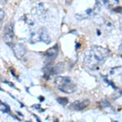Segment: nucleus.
Segmentation results:
<instances>
[{
	"label": "nucleus",
	"instance_id": "f257e3e1",
	"mask_svg": "<svg viewBox=\"0 0 122 122\" xmlns=\"http://www.w3.org/2000/svg\"><path fill=\"white\" fill-rule=\"evenodd\" d=\"M109 51L105 48L100 46H93L87 52L85 58V63L90 68H95L104 59L108 56Z\"/></svg>",
	"mask_w": 122,
	"mask_h": 122
},
{
	"label": "nucleus",
	"instance_id": "f03ea898",
	"mask_svg": "<svg viewBox=\"0 0 122 122\" xmlns=\"http://www.w3.org/2000/svg\"><path fill=\"white\" fill-rule=\"evenodd\" d=\"M56 83L59 90L67 94L72 93L76 89V85L68 76H57L56 78Z\"/></svg>",
	"mask_w": 122,
	"mask_h": 122
},
{
	"label": "nucleus",
	"instance_id": "7ed1b4c3",
	"mask_svg": "<svg viewBox=\"0 0 122 122\" xmlns=\"http://www.w3.org/2000/svg\"><path fill=\"white\" fill-rule=\"evenodd\" d=\"M14 25L12 22H9L6 25L3 29V40L7 44L10 45V42L14 38Z\"/></svg>",
	"mask_w": 122,
	"mask_h": 122
},
{
	"label": "nucleus",
	"instance_id": "20e7f679",
	"mask_svg": "<svg viewBox=\"0 0 122 122\" xmlns=\"http://www.w3.org/2000/svg\"><path fill=\"white\" fill-rule=\"evenodd\" d=\"M11 47L13 51L15 56L17 59L20 60L22 59V57L25 56L26 53V47L22 43H15V44H11Z\"/></svg>",
	"mask_w": 122,
	"mask_h": 122
},
{
	"label": "nucleus",
	"instance_id": "39448f33",
	"mask_svg": "<svg viewBox=\"0 0 122 122\" xmlns=\"http://www.w3.org/2000/svg\"><path fill=\"white\" fill-rule=\"evenodd\" d=\"M89 104H90V101L87 99L82 100V101H76L72 103L70 108L74 110V111H81V110L85 109Z\"/></svg>",
	"mask_w": 122,
	"mask_h": 122
},
{
	"label": "nucleus",
	"instance_id": "423d86ee",
	"mask_svg": "<svg viewBox=\"0 0 122 122\" xmlns=\"http://www.w3.org/2000/svg\"><path fill=\"white\" fill-rule=\"evenodd\" d=\"M38 37H39V39H40L42 42L46 43V44H49V43L51 42L50 36H49V33L46 29L43 28L39 31Z\"/></svg>",
	"mask_w": 122,
	"mask_h": 122
},
{
	"label": "nucleus",
	"instance_id": "0eeeda50",
	"mask_svg": "<svg viewBox=\"0 0 122 122\" xmlns=\"http://www.w3.org/2000/svg\"><path fill=\"white\" fill-rule=\"evenodd\" d=\"M57 55H58V45H55L54 46L48 49V50L45 52V56L48 59H51V60L56 59Z\"/></svg>",
	"mask_w": 122,
	"mask_h": 122
},
{
	"label": "nucleus",
	"instance_id": "6e6552de",
	"mask_svg": "<svg viewBox=\"0 0 122 122\" xmlns=\"http://www.w3.org/2000/svg\"><path fill=\"white\" fill-rule=\"evenodd\" d=\"M64 64L63 63H58L55 66L50 68L49 72L51 74H60L64 72Z\"/></svg>",
	"mask_w": 122,
	"mask_h": 122
},
{
	"label": "nucleus",
	"instance_id": "1a4fd4ad",
	"mask_svg": "<svg viewBox=\"0 0 122 122\" xmlns=\"http://www.w3.org/2000/svg\"><path fill=\"white\" fill-rule=\"evenodd\" d=\"M57 102H58V103H60V105L65 106L68 103V99H67V98H62V97H60V98H58V99H57Z\"/></svg>",
	"mask_w": 122,
	"mask_h": 122
},
{
	"label": "nucleus",
	"instance_id": "9d476101",
	"mask_svg": "<svg viewBox=\"0 0 122 122\" xmlns=\"http://www.w3.org/2000/svg\"><path fill=\"white\" fill-rule=\"evenodd\" d=\"M4 16H5V12H4V11H3V9L0 8V20H2L4 18Z\"/></svg>",
	"mask_w": 122,
	"mask_h": 122
},
{
	"label": "nucleus",
	"instance_id": "9b49d317",
	"mask_svg": "<svg viewBox=\"0 0 122 122\" xmlns=\"http://www.w3.org/2000/svg\"><path fill=\"white\" fill-rule=\"evenodd\" d=\"M3 82L8 84L10 86H11V87H14V85H13V83H11V82H9V81H3Z\"/></svg>",
	"mask_w": 122,
	"mask_h": 122
},
{
	"label": "nucleus",
	"instance_id": "f8f14e48",
	"mask_svg": "<svg viewBox=\"0 0 122 122\" xmlns=\"http://www.w3.org/2000/svg\"><path fill=\"white\" fill-rule=\"evenodd\" d=\"M10 71H11V73L12 74V75L14 76H15V77H16L17 76L15 75V72H14V71H13V69H11V68H10Z\"/></svg>",
	"mask_w": 122,
	"mask_h": 122
},
{
	"label": "nucleus",
	"instance_id": "ddd939ff",
	"mask_svg": "<svg viewBox=\"0 0 122 122\" xmlns=\"http://www.w3.org/2000/svg\"><path fill=\"white\" fill-rule=\"evenodd\" d=\"M33 117H34L35 118H36V120H37V121H38V122H42V121H40V120H39V117H37V116L35 115V114H33Z\"/></svg>",
	"mask_w": 122,
	"mask_h": 122
},
{
	"label": "nucleus",
	"instance_id": "4468645a",
	"mask_svg": "<svg viewBox=\"0 0 122 122\" xmlns=\"http://www.w3.org/2000/svg\"><path fill=\"white\" fill-rule=\"evenodd\" d=\"M39 99H40V101H43V100L45 99V98H43L42 96H40V97H39Z\"/></svg>",
	"mask_w": 122,
	"mask_h": 122
},
{
	"label": "nucleus",
	"instance_id": "2eb2a0df",
	"mask_svg": "<svg viewBox=\"0 0 122 122\" xmlns=\"http://www.w3.org/2000/svg\"><path fill=\"white\" fill-rule=\"evenodd\" d=\"M1 26H2V20H0V29H1Z\"/></svg>",
	"mask_w": 122,
	"mask_h": 122
},
{
	"label": "nucleus",
	"instance_id": "dca6fc26",
	"mask_svg": "<svg viewBox=\"0 0 122 122\" xmlns=\"http://www.w3.org/2000/svg\"><path fill=\"white\" fill-rule=\"evenodd\" d=\"M0 90H2V91H4V90H3V89H2V88H1V87H0Z\"/></svg>",
	"mask_w": 122,
	"mask_h": 122
}]
</instances>
